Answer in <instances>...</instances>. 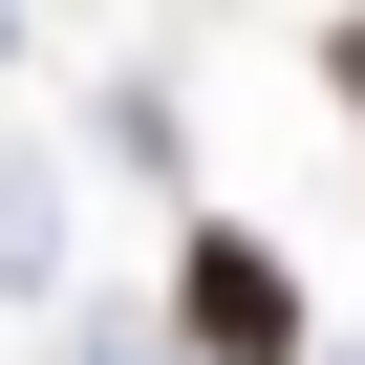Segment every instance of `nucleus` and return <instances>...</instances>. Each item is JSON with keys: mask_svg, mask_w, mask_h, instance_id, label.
<instances>
[{"mask_svg": "<svg viewBox=\"0 0 365 365\" xmlns=\"http://www.w3.org/2000/svg\"><path fill=\"white\" fill-rule=\"evenodd\" d=\"M0 43H22V22H0Z\"/></svg>", "mask_w": 365, "mask_h": 365, "instance_id": "obj_2", "label": "nucleus"}, {"mask_svg": "<svg viewBox=\"0 0 365 365\" xmlns=\"http://www.w3.org/2000/svg\"><path fill=\"white\" fill-rule=\"evenodd\" d=\"M172 344H194V365H301V279H279V237H237V215L172 237Z\"/></svg>", "mask_w": 365, "mask_h": 365, "instance_id": "obj_1", "label": "nucleus"}]
</instances>
